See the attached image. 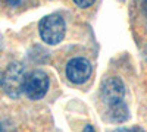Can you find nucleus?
<instances>
[{
  "label": "nucleus",
  "mask_w": 147,
  "mask_h": 132,
  "mask_svg": "<svg viewBox=\"0 0 147 132\" xmlns=\"http://www.w3.org/2000/svg\"><path fill=\"white\" fill-rule=\"evenodd\" d=\"M82 132H94V128L91 125H85V128H84Z\"/></svg>",
  "instance_id": "obj_9"
},
{
  "label": "nucleus",
  "mask_w": 147,
  "mask_h": 132,
  "mask_svg": "<svg viewBox=\"0 0 147 132\" xmlns=\"http://www.w3.org/2000/svg\"><path fill=\"white\" fill-rule=\"evenodd\" d=\"M129 117V112H128V107L124 101H119L116 104L109 106V110H107V119L113 123H124L125 121H128Z\"/></svg>",
  "instance_id": "obj_6"
},
{
  "label": "nucleus",
  "mask_w": 147,
  "mask_h": 132,
  "mask_svg": "<svg viewBox=\"0 0 147 132\" xmlns=\"http://www.w3.org/2000/svg\"><path fill=\"white\" fill-rule=\"evenodd\" d=\"M102 98L106 104L112 106L116 104L119 101L124 100V95H125V85L122 82L121 78L118 76H112V78H107L103 84H102Z\"/></svg>",
  "instance_id": "obj_5"
},
{
  "label": "nucleus",
  "mask_w": 147,
  "mask_h": 132,
  "mask_svg": "<svg viewBox=\"0 0 147 132\" xmlns=\"http://www.w3.org/2000/svg\"><path fill=\"white\" fill-rule=\"evenodd\" d=\"M141 7H143V12L147 15V0H143V3H141Z\"/></svg>",
  "instance_id": "obj_11"
},
{
  "label": "nucleus",
  "mask_w": 147,
  "mask_h": 132,
  "mask_svg": "<svg viewBox=\"0 0 147 132\" xmlns=\"http://www.w3.org/2000/svg\"><path fill=\"white\" fill-rule=\"evenodd\" d=\"M96 0H74V3H75L78 7L81 9H85V7H90Z\"/></svg>",
  "instance_id": "obj_7"
},
{
  "label": "nucleus",
  "mask_w": 147,
  "mask_h": 132,
  "mask_svg": "<svg viewBox=\"0 0 147 132\" xmlns=\"http://www.w3.org/2000/svg\"><path fill=\"white\" fill-rule=\"evenodd\" d=\"M49 90V76L43 70H32L30 75H27L24 92L31 100H40L47 94Z\"/></svg>",
  "instance_id": "obj_3"
},
{
  "label": "nucleus",
  "mask_w": 147,
  "mask_h": 132,
  "mask_svg": "<svg viewBox=\"0 0 147 132\" xmlns=\"http://www.w3.org/2000/svg\"><path fill=\"white\" fill-rule=\"evenodd\" d=\"M112 132H129V129H127V128H118V129H113Z\"/></svg>",
  "instance_id": "obj_12"
},
{
  "label": "nucleus",
  "mask_w": 147,
  "mask_h": 132,
  "mask_svg": "<svg viewBox=\"0 0 147 132\" xmlns=\"http://www.w3.org/2000/svg\"><path fill=\"white\" fill-rule=\"evenodd\" d=\"M129 132H146L144 129H141L140 126H134L132 129H129Z\"/></svg>",
  "instance_id": "obj_10"
},
{
  "label": "nucleus",
  "mask_w": 147,
  "mask_h": 132,
  "mask_svg": "<svg viewBox=\"0 0 147 132\" xmlns=\"http://www.w3.org/2000/svg\"><path fill=\"white\" fill-rule=\"evenodd\" d=\"M65 31H66L65 21L57 13L44 16L38 23V32L41 40L50 46H56L62 41L65 37Z\"/></svg>",
  "instance_id": "obj_2"
},
{
  "label": "nucleus",
  "mask_w": 147,
  "mask_h": 132,
  "mask_svg": "<svg viewBox=\"0 0 147 132\" xmlns=\"http://www.w3.org/2000/svg\"><path fill=\"white\" fill-rule=\"evenodd\" d=\"M27 81V74L24 66L18 62H13L7 66L2 78V88L10 98H18L24 92Z\"/></svg>",
  "instance_id": "obj_1"
},
{
  "label": "nucleus",
  "mask_w": 147,
  "mask_h": 132,
  "mask_svg": "<svg viewBox=\"0 0 147 132\" xmlns=\"http://www.w3.org/2000/svg\"><path fill=\"white\" fill-rule=\"evenodd\" d=\"M0 132H2V126H0Z\"/></svg>",
  "instance_id": "obj_13"
},
{
  "label": "nucleus",
  "mask_w": 147,
  "mask_h": 132,
  "mask_svg": "<svg viewBox=\"0 0 147 132\" xmlns=\"http://www.w3.org/2000/svg\"><path fill=\"white\" fill-rule=\"evenodd\" d=\"M7 2V5H10V6H18L19 3H21V0H6Z\"/></svg>",
  "instance_id": "obj_8"
},
{
  "label": "nucleus",
  "mask_w": 147,
  "mask_h": 132,
  "mask_svg": "<svg viewBox=\"0 0 147 132\" xmlns=\"http://www.w3.org/2000/svg\"><path fill=\"white\" fill-rule=\"evenodd\" d=\"M91 75V63L85 57H74L66 65V76L74 84H84Z\"/></svg>",
  "instance_id": "obj_4"
}]
</instances>
